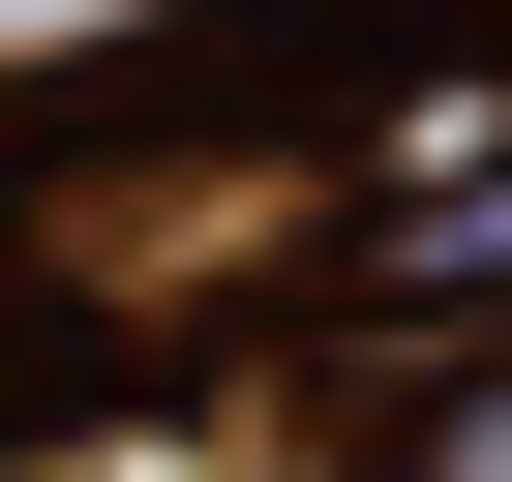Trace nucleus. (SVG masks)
Returning <instances> with one entry per match:
<instances>
[{
  "instance_id": "f257e3e1",
  "label": "nucleus",
  "mask_w": 512,
  "mask_h": 482,
  "mask_svg": "<svg viewBox=\"0 0 512 482\" xmlns=\"http://www.w3.org/2000/svg\"><path fill=\"white\" fill-rule=\"evenodd\" d=\"M422 482H512V392H452V422H422Z\"/></svg>"
}]
</instances>
